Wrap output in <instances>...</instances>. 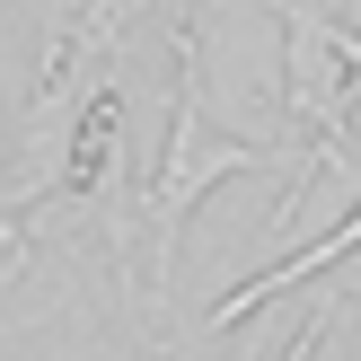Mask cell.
<instances>
[{
    "mask_svg": "<svg viewBox=\"0 0 361 361\" xmlns=\"http://www.w3.org/2000/svg\"><path fill=\"white\" fill-rule=\"evenodd\" d=\"M133 18V0H80L62 27V53L44 62L27 97V123H18L9 150V185H0V291H9L18 256H27V221L71 194L106 185V159L123 141V97H115V35Z\"/></svg>",
    "mask_w": 361,
    "mask_h": 361,
    "instance_id": "6da1fadb",
    "label": "cell"
},
{
    "mask_svg": "<svg viewBox=\"0 0 361 361\" xmlns=\"http://www.w3.org/2000/svg\"><path fill=\"white\" fill-rule=\"evenodd\" d=\"M335 53H344V71L361 80V27H335Z\"/></svg>",
    "mask_w": 361,
    "mask_h": 361,
    "instance_id": "8992f818",
    "label": "cell"
},
{
    "mask_svg": "<svg viewBox=\"0 0 361 361\" xmlns=\"http://www.w3.org/2000/svg\"><path fill=\"white\" fill-rule=\"evenodd\" d=\"M264 141H229L212 133V106H203V62H194V27H176V106H168V150H159L150 185H141V264H150V300H168L176 256H185V221L221 176L264 168Z\"/></svg>",
    "mask_w": 361,
    "mask_h": 361,
    "instance_id": "7a4b0ae2",
    "label": "cell"
},
{
    "mask_svg": "<svg viewBox=\"0 0 361 361\" xmlns=\"http://www.w3.org/2000/svg\"><path fill=\"white\" fill-rule=\"evenodd\" d=\"M317 335H326V309H317V317H300V335H291L274 361H309V344H317Z\"/></svg>",
    "mask_w": 361,
    "mask_h": 361,
    "instance_id": "5b68a950",
    "label": "cell"
},
{
    "mask_svg": "<svg viewBox=\"0 0 361 361\" xmlns=\"http://www.w3.org/2000/svg\"><path fill=\"white\" fill-rule=\"evenodd\" d=\"M353 247H361V203H353V212H344V221H335V229H326V238H317V247H300V256H282V264H264V274L247 282V291H229L221 309L203 317V335H229V326H238V317H256L264 300H282V291H300V282H309V274H326V264H335V256H353Z\"/></svg>",
    "mask_w": 361,
    "mask_h": 361,
    "instance_id": "277c9868",
    "label": "cell"
},
{
    "mask_svg": "<svg viewBox=\"0 0 361 361\" xmlns=\"http://www.w3.org/2000/svg\"><path fill=\"white\" fill-rule=\"evenodd\" d=\"M176 27H194V0H176Z\"/></svg>",
    "mask_w": 361,
    "mask_h": 361,
    "instance_id": "52a82bcc",
    "label": "cell"
},
{
    "mask_svg": "<svg viewBox=\"0 0 361 361\" xmlns=\"http://www.w3.org/2000/svg\"><path fill=\"white\" fill-rule=\"evenodd\" d=\"M264 9L282 18V97H291V123H300V176L291 194H282V229L300 221V203L317 194V176H344V115H353V71L344 53H335V27L344 18L326 9V0H264Z\"/></svg>",
    "mask_w": 361,
    "mask_h": 361,
    "instance_id": "3957f363",
    "label": "cell"
}]
</instances>
